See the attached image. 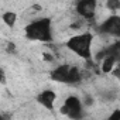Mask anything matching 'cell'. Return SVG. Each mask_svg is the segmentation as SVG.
Returning a JSON list of instances; mask_svg holds the SVG:
<instances>
[{
  "label": "cell",
  "mask_w": 120,
  "mask_h": 120,
  "mask_svg": "<svg viewBox=\"0 0 120 120\" xmlns=\"http://www.w3.org/2000/svg\"><path fill=\"white\" fill-rule=\"evenodd\" d=\"M24 35L30 41H42L51 42L54 40L52 35V21L49 17H41L38 20L30 21L24 27Z\"/></svg>",
  "instance_id": "1"
},
{
  "label": "cell",
  "mask_w": 120,
  "mask_h": 120,
  "mask_svg": "<svg viewBox=\"0 0 120 120\" xmlns=\"http://www.w3.org/2000/svg\"><path fill=\"white\" fill-rule=\"evenodd\" d=\"M93 40H95V35L90 31H85V33L75 34V35L69 37L65 42V47L72 54H75L78 58L90 59V58H93V52H92Z\"/></svg>",
  "instance_id": "2"
},
{
  "label": "cell",
  "mask_w": 120,
  "mask_h": 120,
  "mask_svg": "<svg viewBox=\"0 0 120 120\" xmlns=\"http://www.w3.org/2000/svg\"><path fill=\"white\" fill-rule=\"evenodd\" d=\"M61 113L71 117V119H82L85 117L83 114V103H82V99L76 95H69L68 98H65L64 100V105L61 106Z\"/></svg>",
  "instance_id": "3"
},
{
  "label": "cell",
  "mask_w": 120,
  "mask_h": 120,
  "mask_svg": "<svg viewBox=\"0 0 120 120\" xmlns=\"http://www.w3.org/2000/svg\"><path fill=\"white\" fill-rule=\"evenodd\" d=\"M98 30H99V34H106L120 40V16L114 13L110 14L103 23L98 26Z\"/></svg>",
  "instance_id": "4"
},
{
  "label": "cell",
  "mask_w": 120,
  "mask_h": 120,
  "mask_svg": "<svg viewBox=\"0 0 120 120\" xmlns=\"http://www.w3.org/2000/svg\"><path fill=\"white\" fill-rule=\"evenodd\" d=\"M98 11V0H76L75 13L86 20H95Z\"/></svg>",
  "instance_id": "5"
},
{
  "label": "cell",
  "mask_w": 120,
  "mask_h": 120,
  "mask_svg": "<svg viewBox=\"0 0 120 120\" xmlns=\"http://www.w3.org/2000/svg\"><path fill=\"white\" fill-rule=\"evenodd\" d=\"M69 69H71V64H69V62L56 65V67L51 71L49 78H51L52 81H55V82H59V83H67V82H68Z\"/></svg>",
  "instance_id": "6"
},
{
  "label": "cell",
  "mask_w": 120,
  "mask_h": 120,
  "mask_svg": "<svg viewBox=\"0 0 120 120\" xmlns=\"http://www.w3.org/2000/svg\"><path fill=\"white\" fill-rule=\"evenodd\" d=\"M56 100V93L51 89L42 90L38 96H37V102L47 110H52L54 109V103Z\"/></svg>",
  "instance_id": "7"
},
{
  "label": "cell",
  "mask_w": 120,
  "mask_h": 120,
  "mask_svg": "<svg viewBox=\"0 0 120 120\" xmlns=\"http://www.w3.org/2000/svg\"><path fill=\"white\" fill-rule=\"evenodd\" d=\"M82 72L81 69L78 68V65H71V69H69V74H68V82L67 85H78L81 83L82 81Z\"/></svg>",
  "instance_id": "8"
},
{
  "label": "cell",
  "mask_w": 120,
  "mask_h": 120,
  "mask_svg": "<svg viewBox=\"0 0 120 120\" xmlns=\"http://www.w3.org/2000/svg\"><path fill=\"white\" fill-rule=\"evenodd\" d=\"M116 64H117V61H116V58L113 56V55H106L103 59H102V64H100V71L103 72V74H112V71H113V68L116 67Z\"/></svg>",
  "instance_id": "9"
},
{
  "label": "cell",
  "mask_w": 120,
  "mask_h": 120,
  "mask_svg": "<svg viewBox=\"0 0 120 120\" xmlns=\"http://www.w3.org/2000/svg\"><path fill=\"white\" fill-rule=\"evenodd\" d=\"M106 54H107V55H113V56L116 58V61L120 62V40L110 42V44L106 47Z\"/></svg>",
  "instance_id": "10"
},
{
  "label": "cell",
  "mask_w": 120,
  "mask_h": 120,
  "mask_svg": "<svg viewBox=\"0 0 120 120\" xmlns=\"http://www.w3.org/2000/svg\"><path fill=\"white\" fill-rule=\"evenodd\" d=\"M3 23L9 27V28H13L17 23V13L16 11H6L3 13Z\"/></svg>",
  "instance_id": "11"
},
{
  "label": "cell",
  "mask_w": 120,
  "mask_h": 120,
  "mask_svg": "<svg viewBox=\"0 0 120 120\" xmlns=\"http://www.w3.org/2000/svg\"><path fill=\"white\" fill-rule=\"evenodd\" d=\"M105 7L107 10H110L112 13H116V11L120 10V0H106Z\"/></svg>",
  "instance_id": "12"
},
{
  "label": "cell",
  "mask_w": 120,
  "mask_h": 120,
  "mask_svg": "<svg viewBox=\"0 0 120 120\" xmlns=\"http://www.w3.org/2000/svg\"><path fill=\"white\" fill-rule=\"evenodd\" d=\"M42 59L45 62H49V64H52V62H55V59H56V55L54 54H49V52H44L42 54Z\"/></svg>",
  "instance_id": "13"
},
{
  "label": "cell",
  "mask_w": 120,
  "mask_h": 120,
  "mask_svg": "<svg viewBox=\"0 0 120 120\" xmlns=\"http://www.w3.org/2000/svg\"><path fill=\"white\" fill-rule=\"evenodd\" d=\"M6 52H9V54L16 52V45L13 41H6Z\"/></svg>",
  "instance_id": "14"
},
{
  "label": "cell",
  "mask_w": 120,
  "mask_h": 120,
  "mask_svg": "<svg viewBox=\"0 0 120 120\" xmlns=\"http://www.w3.org/2000/svg\"><path fill=\"white\" fill-rule=\"evenodd\" d=\"M112 75H113L114 78L120 79V62H117V64H116V67H114V68H113V71H112Z\"/></svg>",
  "instance_id": "15"
},
{
  "label": "cell",
  "mask_w": 120,
  "mask_h": 120,
  "mask_svg": "<svg viewBox=\"0 0 120 120\" xmlns=\"http://www.w3.org/2000/svg\"><path fill=\"white\" fill-rule=\"evenodd\" d=\"M109 119H120V109H116L114 112H112L110 114H109Z\"/></svg>",
  "instance_id": "16"
},
{
  "label": "cell",
  "mask_w": 120,
  "mask_h": 120,
  "mask_svg": "<svg viewBox=\"0 0 120 120\" xmlns=\"http://www.w3.org/2000/svg\"><path fill=\"white\" fill-rule=\"evenodd\" d=\"M0 81H2V85H6V74L3 68H2V72H0Z\"/></svg>",
  "instance_id": "17"
}]
</instances>
